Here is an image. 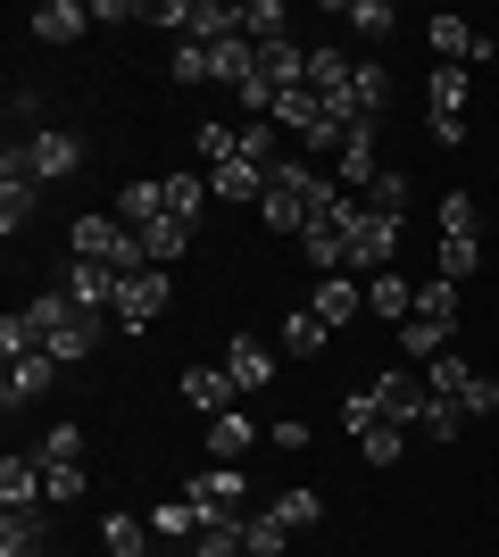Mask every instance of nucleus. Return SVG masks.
Instances as JSON below:
<instances>
[{"instance_id":"1","label":"nucleus","mask_w":499,"mask_h":557,"mask_svg":"<svg viewBox=\"0 0 499 557\" xmlns=\"http://www.w3.org/2000/svg\"><path fill=\"white\" fill-rule=\"evenodd\" d=\"M341 200H350V191L333 184V166H309V159H291L284 175L266 184L259 216H266L275 233H291V242H300V233H309V225H325V216L341 209Z\"/></svg>"},{"instance_id":"2","label":"nucleus","mask_w":499,"mask_h":557,"mask_svg":"<svg viewBox=\"0 0 499 557\" xmlns=\"http://www.w3.org/2000/svg\"><path fill=\"white\" fill-rule=\"evenodd\" d=\"M333 225H341V275H391V258H400V216L341 200Z\"/></svg>"},{"instance_id":"3","label":"nucleus","mask_w":499,"mask_h":557,"mask_svg":"<svg viewBox=\"0 0 499 557\" xmlns=\"http://www.w3.org/2000/svg\"><path fill=\"white\" fill-rule=\"evenodd\" d=\"M458 342V283L433 275L425 292H416V308H408V325H400V358H441V349Z\"/></svg>"},{"instance_id":"4","label":"nucleus","mask_w":499,"mask_h":557,"mask_svg":"<svg viewBox=\"0 0 499 557\" xmlns=\"http://www.w3.org/2000/svg\"><path fill=\"white\" fill-rule=\"evenodd\" d=\"M67 242H75V258H100V267H117V275H142V267H150L142 242H134L117 216H75Z\"/></svg>"},{"instance_id":"5","label":"nucleus","mask_w":499,"mask_h":557,"mask_svg":"<svg viewBox=\"0 0 499 557\" xmlns=\"http://www.w3.org/2000/svg\"><path fill=\"white\" fill-rule=\"evenodd\" d=\"M166 300H175L166 267H142V275H125V292H117V325H125V333H150V325L166 317Z\"/></svg>"},{"instance_id":"6","label":"nucleus","mask_w":499,"mask_h":557,"mask_svg":"<svg viewBox=\"0 0 499 557\" xmlns=\"http://www.w3.org/2000/svg\"><path fill=\"white\" fill-rule=\"evenodd\" d=\"M375 399H383V424H400V433H416V424H425V408H433V392H425V374H416V367L375 374Z\"/></svg>"},{"instance_id":"7","label":"nucleus","mask_w":499,"mask_h":557,"mask_svg":"<svg viewBox=\"0 0 499 557\" xmlns=\"http://www.w3.org/2000/svg\"><path fill=\"white\" fill-rule=\"evenodd\" d=\"M184 499L200 508V524H216V516H250L241 499H250V483H241V466H209V474H191Z\"/></svg>"},{"instance_id":"8","label":"nucleus","mask_w":499,"mask_h":557,"mask_svg":"<svg viewBox=\"0 0 499 557\" xmlns=\"http://www.w3.org/2000/svg\"><path fill=\"white\" fill-rule=\"evenodd\" d=\"M59 292H67V300L84 308V317H117V292H125V275H117V267H100V258H75Z\"/></svg>"},{"instance_id":"9","label":"nucleus","mask_w":499,"mask_h":557,"mask_svg":"<svg viewBox=\"0 0 499 557\" xmlns=\"http://www.w3.org/2000/svg\"><path fill=\"white\" fill-rule=\"evenodd\" d=\"M17 159H25V175H34V184H59V175H75V166H84V141L50 125V134L17 141Z\"/></svg>"},{"instance_id":"10","label":"nucleus","mask_w":499,"mask_h":557,"mask_svg":"<svg viewBox=\"0 0 499 557\" xmlns=\"http://www.w3.org/2000/svg\"><path fill=\"white\" fill-rule=\"evenodd\" d=\"M34 209H42V184H34V175H25V159L9 150V159H0V225H9V233L34 225Z\"/></svg>"},{"instance_id":"11","label":"nucleus","mask_w":499,"mask_h":557,"mask_svg":"<svg viewBox=\"0 0 499 557\" xmlns=\"http://www.w3.org/2000/svg\"><path fill=\"white\" fill-rule=\"evenodd\" d=\"M25 508H50L42 458H0V516H25Z\"/></svg>"},{"instance_id":"12","label":"nucleus","mask_w":499,"mask_h":557,"mask_svg":"<svg viewBox=\"0 0 499 557\" xmlns=\"http://www.w3.org/2000/svg\"><path fill=\"white\" fill-rule=\"evenodd\" d=\"M184 399L200 408V417H234V399H241V383L225 374V358L216 367H184Z\"/></svg>"},{"instance_id":"13","label":"nucleus","mask_w":499,"mask_h":557,"mask_svg":"<svg viewBox=\"0 0 499 557\" xmlns=\"http://www.w3.org/2000/svg\"><path fill=\"white\" fill-rule=\"evenodd\" d=\"M225 374H234L241 392H266V383H275V349H266L259 333H234V342H225Z\"/></svg>"},{"instance_id":"14","label":"nucleus","mask_w":499,"mask_h":557,"mask_svg":"<svg viewBox=\"0 0 499 557\" xmlns=\"http://www.w3.org/2000/svg\"><path fill=\"white\" fill-rule=\"evenodd\" d=\"M425 42L441 50V67H475V50H483V34L466 17H450V9H441V17H425Z\"/></svg>"},{"instance_id":"15","label":"nucleus","mask_w":499,"mask_h":557,"mask_svg":"<svg viewBox=\"0 0 499 557\" xmlns=\"http://www.w3.org/2000/svg\"><path fill=\"white\" fill-rule=\"evenodd\" d=\"M309 308H316V317H325V325H350L358 308H366V283H358V275H316Z\"/></svg>"},{"instance_id":"16","label":"nucleus","mask_w":499,"mask_h":557,"mask_svg":"<svg viewBox=\"0 0 499 557\" xmlns=\"http://www.w3.org/2000/svg\"><path fill=\"white\" fill-rule=\"evenodd\" d=\"M241 159H250L266 184H275V175L291 166V159H284V125H275V116H250V125H241Z\"/></svg>"},{"instance_id":"17","label":"nucleus","mask_w":499,"mask_h":557,"mask_svg":"<svg viewBox=\"0 0 499 557\" xmlns=\"http://www.w3.org/2000/svg\"><path fill=\"white\" fill-rule=\"evenodd\" d=\"M159 216H166V184H159V175H134V184L117 191V225L142 233V225H159Z\"/></svg>"},{"instance_id":"18","label":"nucleus","mask_w":499,"mask_h":557,"mask_svg":"<svg viewBox=\"0 0 499 557\" xmlns=\"http://www.w3.org/2000/svg\"><path fill=\"white\" fill-rule=\"evenodd\" d=\"M50 383H59V358H9V374H0V399H9V408H25V399H42Z\"/></svg>"},{"instance_id":"19","label":"nucleus","mask_w":499,"mask_h":557,"mask_svg":"<svg viewBox=\"0 0 499 557\" xmlns=\"http://www.w3.org/2000/svg\"><path fill=\"white\" fill-rule=\"evenodd\" d=\"M209 191H216V200H234V209H259V200H266V175L250 159H225V166H209Z\"/></svg>"},{"instance_id":"20","label":"nucleus","mask_w":499,"mask_h":557,"mask_svg":"<svg viewBox=\"0 0 499 557\" xmlns=\"http://www.w3.org/2000/svg\"><path fill=\"white\" fill-rule=\"evenodd\" d=\"M425 116H466V100H475V67H433L425 75Z\"/></svg>"},{"instance_id":"21","label":"nucleus","mask_w":499,"mask_h":557,"mask_svg":"<svg viewBox=\"0 0 499 557\" xmlns=\"http://www.w3.org/2000/svg\"><path fill=\"white\" fill-rule=\"evenodd\" d=\"M42 549H50V524H42V508L0 516V557H42Z\"/></svg>"},{"instance_id":"22","label":"nucleus","mask_w":499,"mask_h":557,"mask_svg":"<svg viewBox=\"0 0 499 557\" xmlns=\"http://www.w3.org/2000/svg\"><path fill=\"white\" fill-rule=\"evenodd\" d=\"M166 184V216H175V225H200V209H209V175H159Z\"/></svg>"},{"instance_id":"23","label":"nucleus","mask_w":499,"mask_h":557,"mask_svg":"<svg viewBox=\"0 0 499 557\" xmlns=\"http://www.w3.org/2000/svg\"><path fill=\"white\" fill-rule=\"evenodd\" d=\"M350 75H358V67H350V50H333V42L309 50V92L333 100V92H350Z\"/></svg>"},{"instance_id":"24","label":"nucleus","mask_w":499,"mask_h":557,"mask_svg":"<svg viewBox=\"0 0 499 557\" xmlns=\"http://www.w3.org/2000/svg\"><path fill=\"white\" fill-rule=\"evenodd\" d=\"M366 308H375V317H391V325H408L416 283H408V275H366Z\"/></svg>"},{"instance_id":"25","label":"nucleus","mask_w":499,"mask_h":557,"mask_svg":"<svg viewBox=\"0 0 499 557\" xmlns=\"http://www.w3.org/2000/svg\"><path fill=\"white\" fill-rule=\"evenodd\" d=\"M250 442H259V424L241 417V408H234V417H209V458H216V466H234Z\"/></svg>"},{"instance_id":"26","label":"nucleus","mask_w":499,"mask_h":557,"mask_svg":"<svg viewBox=\"0 0 499 557\" xmlns=\"http://www.w3.org/2000/svg\"><path fill=\"white\" fill-rule=\"evenodd\" d=\"M134 242H142V258H150V267H175V258L191 250V225H175V216H159V225H142V233H134Z\"/></svg>"},{"instance_id":"27","label":"nucleus","mask_w":499,"mask_h":557,"mask_svg":"<svg viewBox=\"0 0 499 557\" xmlns=\"http://www.w3.org/2000/svg\"><path fill=\"white\" fill-rule=\"evenodd\" d=\"M84 25H92V9H75V0H42V9H34V34H42V42H75Z\"/></svg>"},{"instance_id":"28","label":"nucleus","mask_w":499,"mask_h":557,"mask_svg":"<svg viewBox=\"0 0 499 557\" xmlns=\"http://www.w3.org/2000/svg\"><path fill=\"white\" fill-rule=\"evenodd\" d=\"M100 549L109 557H150V533H142V516H100Z\"/></svg>"},{"instance_id":"29","label":"nucleus","mask_w":499,"mask_h":557,"mask_svg":"<svg viewBox=\"0 0 499 557\" xmlns=\"http://www.w3.org/2000/svg\"><path fill=\"white\" fill-rule=\"evenodd\" d=\"M325 342H333V325L316 317V308H291V317H284V349H291V358H316Z\"/></svg>"},{"instance_id":"30","label":"nucleus","mask_w":499,"mask_h":557,"mask_svg":"<svg viewBox=\"0 0 499 557\" xmlns=\"http://www.w3.org/2000/svg\"><path fill=\"white\" fill-rule=\"evenodd\" d=\"M350 34L358 42H391V34H400V9H391V0H350Z\"/></svg>"},{"instance_id":"31","label":"nucleus","mask_w":499,"mask_h":557,"mask_svg":"<svg viewBox=\"0 0 499 557\" xmlns=\"http://www.w3.org/2000/svg\"><path fill=\"white\" fill-rule=\"evenodd\" d=\"M275 524H284V533H309V524H325V499H316V491H275Z\"/></svg>"},{"instance_id":"32","label":"nucleus","mask_w":499,"mask_h":557,"mask_svg":"<svg viewBox=\"0 0 499 557\" xmlns=\"http://www.w3.org/2000/svg\"><path fill=\"white\" fill-rule=\"evenodd\" d=\"M483 267V233H441V283H466Z\"/></svg>"},{"instance_id":"33","label":"nucleus","mask_w":499,"mask_h":557,"mask_svg":"<svg viewBox=\"0 0 499 557\" xmlns=\"http://www.w3.org/2000/svg\"><path fill=\"white\" fill-rule=\"evenodd\" d=\"M300 258H309L316 275H341V225H333V216L309 225V233H300Z\"/></svg>"},{"instance_id":"34","label":"nucleus","mask_w":499,"mask_h":557,"mask_svg":"<svg viewBox=\"0 0 499 557\" xmlns=\"http://www.w3.org/2000/svg\"><path fill=\"white\" fill-rule=\"evenodd\" d=\"M191 557H250V541H241V516H216V524H200Z\"/></svg>"},{"instance_id":"35","label":"nucleus","mask_w":499,"mask_h":557,"mask_svg":"<svg viewBox=\"0 0 499 557\" xmlns=\"http://www.w3.org/2000/svg\"><path fill=\"white\" fill-rule=\"evenodd\" d=\"M350 100H358V109H366V116H375V125H383V109H391V75H383L375 59H366V67L350 75Z\"/></svg>"},{"instance_id":"36","label":"nucleus","mask_w":499,"mask_h":557,"mask_svg":"<svg viewBox=\"0 0 499 557\" xmlns=\"http://www.w3.org/2000/svg\"><path fill=\"white\" fill-rule=\"evenodd\" d=\"M150 533L159 541H200V508H191V499H166V508H150Z\"/></svg>"},{"instance_id":"37","label":"nucleus","mask_w":499,"mask_h":557,"mask_svg":"<svg viewBox=\"0 0 499 557\" xmlns=\"http://www.w3.org/2000/svg\"><path fill=\"white\" fill-rule=\"evenodd\" d=\"M284 0H241V34H250V42H284Z\"/></svg>"},{"instance_id":"38","label":"nucleus","mask_w":499,"mask_h":557,"mask_svg":"<svg viewBox=\"0 0 499 557\" xmlns=\"http://www.w3.org/2000/svg\"><path fill=\"white\" fill-rule=\"evenodd\" d=\"M142 17L159 25V34H175V42H191V25H200V0H150Z\"/></svg>"},{"instance_id":"39","label":"nucleus","mask_w":499,"mask_h":557,"mask_svg":"<svg viewBox=\"0 0 499 557\" xmlns=\"http://www.w3.org/2000/svg\"><path fill=\"white\" fill-rule=\"evenodd\" d=\"M400 449H408L400 424H366V433H358V458L366 466H400Z\"/></svg>"},{"instance_id":"40","label":"nucleus","mask_w":499,"mask_h":557,"mask_svg":"<svg viewBox=\"0 0 499 557\" xmlns=\"http://www.w3.org/2000/svg\"><path fill=\"white\" fill-rule=\"evenodd\" d=\"M34 458H42V466H84V424H50Z\"/></svg>"},{"instance_id":"41","label":"nucleus","mask_w":499,"mask_h":557,"mask_svg":"<svg viewBox=\"0 0 499 557\" xmlns=\"http://www.w3.org/2000/svg\"><path fill=\"white\" fill-rule=\"evenodd\" d=\"M166 75L175 84H209V42H175L166 50Z\"/></svg>"},{"instance_id":"42","label":"nucleus","mask_w":499,"mask_h":557,"mask_svg":"<svg viewBox=\"0 0 499 557\" xmlns=\"http://www.w3.org/2000/svg\"><path fill=\"white\" fill-rule=\"evenodd\" d=\"M366 209H383V216H408V175H400V166H383V175H375Z\"/></svg>"},{"instance_id":"43","label":"nucleus","mask_w":499,"mask_h":557,"mask_svg":"<svg viewBox=\"0 0 499 557\" xmlns=\"http://www.w3.org/2000/svg\"><path fill=\"white\" fill-rule=\"evenodd\" d=\"M200 159H209V166L241 159V125H216V116H209V125H200Z\"/></svg>"},{"instance_id":"44","label":"nucleus","mask_w":499,"mask_h":557,"mask_svg":"<svg viewBox=\"0 0 499 557\" xmlns=\"http://www.w3.org/2000/svg\"><path fill=\"white\" fill-rule=\"evenodd\" d=\"M341 424H350V433L383 424V399H375V383H350V399H341Z\"/></svg>"},{"instance_id":"45","label":"nucleus","mask_w":499,"mask_h":557,"mask_svg":"<svg viewBox=\"0 0 499 557\" xmlns=\"http://www.w3.org/2000/svg\"><path fill=\"white\" fill-rule=\"evenodd\" d=\"M241 541H250V557H284V524L275 516H241Z\"/></svg>"},{"instance_id":"46","label":"nucleus","mask_w":499,"mask_h":557,"mask_svg":"<svg viewBox=\"0 0 499 557\" xmlns=\"http://www.w3.org/2000/svg\"><path fill=\"white\" fill-rule=\"evenodd\" d=\"M42 491H50V508L84 499V466H42Z\"/></svg>"},{"instance_id":"47","label":"nucleus","mask_w":499,"mask_h":557,"mask_svg":"<svg viewBox=\"0 0 499 557\" xmlns=\"http://www.w3.org/2000/svg\"><path fill=\"white\" fill-rule=\"evenodd\" d=\"M441 233H483L475 225V191H450V200H441Z\"/></svg>"},{"instance_id":"48","label":"nucleus","mask_w":499,"mask_h":557,"mask_svg":"<svg viewBox=\"0 0 499 557\" xmlns=\"http://www.w3.org/2000/svg\"><path fill=\"white\" fill-rule=\"evenodd\" d=\"M34 116H42V84H17L9 92V125H34Z\"/></svg>"},{"instance_id":"49","label":"nucleus","mask_w":499,"mask_h":557,"mask_svg":"<svg viewBox=\"0 0 499 557\" xmlns=\"http://www.w3.org/2000/svg\"><path fill=\"white\" fill-rule=\"evenodd\" d=\"M425 134L441 141V150H458V141H466V116H425Z\"/></svg>"}]
</instances>
